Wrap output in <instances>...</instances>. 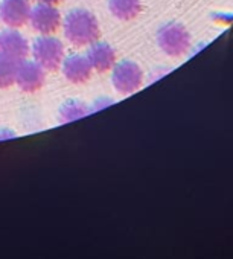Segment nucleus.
Wrapping results in <instances>:
<instances>
[{"mask_svg":"<svg viewBox=\"0 0 233 259\" xmlns=\"http://www.w3.org/2000/svg\"><path fill=\"white\" fill-rule=\"evenodd\" d=\"M0 51L8 57L23 60L29 52V46L28 41L19 32L5 31L0 34Z\"/></svg>","mask_w":233,"mask_h":259,"instance_id":"9","label":"nucleus"},{"mask_svg":"<svg viewBox=\"0 0 233 259\" xmlns=\"http://www.w3.org/2000/svg\"><path fill=\"white\" fill-rule=\"evenodd\" d=\"M31 17V5L28 0H4L0 5V19L11 28L23 26Z\"/></svg>","mask_w":233,"mask_h":259,"instance_id":"5","label":"nucleus"},{"mask_svg":"<svg viewBox=\"0 0 233 259\" xmlns=\"http://www.w3.org/2000/svg\"><path fill=\"white\" fill-rule=\"evenodd\" d=\"M40 4H44V5H57V4H60L61 0H38Z\"/></svg>","mask_w":233,"mask_h":259,"instance_id":"14","label":"nucleus"},{"mask_svg":"<svg viewBox=\"0 0 233 259\" xmlns=\"http://www.w3.org/2000/svg\"><path fill=\"white\" fill-rule=\"evenodd\" d=\"M111 81L116 90L124 95H128L141 89L142 81H144V73H142V69L136 63L122 61L114 67Z\"/></svg>","mask_w":233,"mask_h":259,"instance_id":"3","label":"nucleus"},{"mask_svg":"<svg viewBox=\"0 0 233 259\" xmlns=\"http://www.w3.org/2000/svg\"><path fill=\"white\" fill-rule=\"evenodd\" d=\"M87 58L93 69L98 72H107L116 61V52L108 43H95L87 52Z\"/></svg>","mask_w":233,"mask_h":259,"instance_id":"10","label":"nucleus"},{"mask_svg":"<svg viewBox=\"0 0 233 259\" xmlns=\"http://www.w3.org/2000/svg\"><path fill=\"white\" fill-rule=\"evenodd\" d=\"M22 60L0 54V89H7L16 82Z\"/></svg>","mask_w":233,"mask_h":259,"instance_id":"12","label":"nucleus"},{"mask_svg":"<svg viewBox=\"0 0 233 259\" xmlns=\"http://www.w3.org/2000/svg\"><path fill=\"white\" fill-rule=\"evenodd\" d=\"M31 25L35 31L41 34H52L58 29L61 17L60 11L55 10L52 5L40 4L31 11Z\"/></svg>","mask_w":233,"mask_h":259,"instance_id":"7","label":"nucleus"},{"mask_svg":"<svg viewBox=\"0 0 233 259\" xmlns=\"http://www.w3.org/2000/svg\"><path fill=\"white\" fill-rule=\"evenodd\" d=\"M85 113H87V108L84 104L76 102V101H70V102L64 104L61 108V120L69 122V120H73V119L84 116Z\"/></svg>","mask_w":233,"mask_h":259,"instance_id":"13","label":"nucleus"},{"mask_svg":"<svg viewBox=\"0 0 233 259\" xmlns=\"http://www.w3.org/2000/svg\"><path fill=\"white\" fill-rule=\"evenodd\" d=\"M108 7L111 14L121 20H131L142 10L141 0H108Z\"/></svg>","mask_w":233,"mask_h":259,"instance_id":"11","label":"nucleus"},{"mask_svg":"<svg viewBox=\"0 0 233 259\" xmlns=\"http://www.w3.org/2000/svg\"><path fill=\"white\" fill-rule=\"evenodd\" d=\"M66 38L75 46L95 43L99 37V26L93 14L85 10H75L67 14L64 22Z\"/></svg>","mask_w":233,"mask_h":259,"instance_id":"1","label":"nucleus"},{"mask_svg":"<svg viewBox=\"0 0 233 259\" xmlns=\"http://www.w3.org/2000/svg\"><path fill=\"white\" fill-rule=\"evenodd\" d=\"M35 61L48 70H54L63 61L64 48L63 43L54 37H40L35 40L32 48Z\"/></svg>","mask_w":233,"mask_h":259,"instance_id":"4","label":"nucleus"},{"mask_svg":"<svg viewBox=\"0 0 233 259\" xmlns=\"http://www.w3.org/2000/svg\"><path fill=\"white\" fill-rule=\"evenodd\" d=\"M16 82L23 92H37L44 84V70L37 61H20Z\"/></svg>","mask_w":233,"mask_h":259,"instance_id":"6","label":"nucleus"},{"mask_svg":"<svg viewBox=\"0 0 233 259\" xmlns=\"http://www.w3.org/2000/svg\"><path fill=\"white\" fill-rule=\"evenodd\" d=\"M91 64L87 57L82 55H72L67 57L63 63V72L66 78L75 84L85 82L91 76Z\"/></svg>","mask_w":233,"mask_h":259,"instance_id":"8","label":"nucleus"},{"mask_svg":"<svg viewBox=\"0 0 233 259\" xmlns=\"http://www.w3.org/2000/svg\"><path fill=\"white\" fill-rule=\"evenodd\" d=\"M157 43L165 54L171 57H180L189 49L191 35L183 25L166 23L157 32Z\"/></svg>","mask_w":233,"mask_h":259,"instance_id":"2","label":"nucleus"}]
</instances>
